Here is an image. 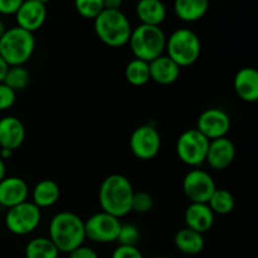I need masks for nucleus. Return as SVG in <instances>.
<instances>
[{"mask_svg":"<svg viewBox=\"0 0 258 258\" xmlns=\"http://www.w3.org/2000/svg\"><path fill=\"white\" fill-rule=\"evenodd\" d=\"M135 190L133 184L121 174H111L101 183L98 202L102 212L122 218L131 212V201Z\"/></svg>","mask_w":258,"mask_h":258,"instance_id":"f257e3e1","label":"nucleus"},{"mask_svg":"<svg viewBox=\"0 0 258 258\" xmlns=\"http://www.w3.org/2000/svg\"><path fill=\"white\" fill-rule=\"evenodd\" d=\"M48 238L59 253H70L86 241L85 221L73 212H59L50 219Z\"/></svg>","mask_w":258,"mask_h":258,"instance_id":"f03ea898","label":"nucleus"},{"mask_svg":"<svg viewBox=\"0 0 258 258\" xmlns=\"http://www.w3.org/2000/svg\"><path fill=\"white\" fill-rule=\"evenodd\" d=\"M93 28L98 39L111 48H120L127 44L133 30L130 20L121 9H103L93 20Z\"/></svg>","mask_w":258,"mask_h":258,"instance_id":"7ed1b4c3","label":"nucleus"},{"mask_svg":"<svg viewBox=\"0 0 258 258\" xmlns=\"http://www.w3.org/2000/svg\"><path fill=\"white\" fill-rule=\"evenodd\" d=\"M34 34L19 27L8 28L0 38V57L9 67L24 66L34 54Z\"/></svg>","mask_w":258,"mask_h":258,"instance_id":"20e7f679","label":"nucleus"},{"mask_svg":"<svg viewBox=\"0 0 258 258\" xmlns=\"http://www.w3.org/2000/svg\"><path fill=\"white\" fill-rule=\"evenodd\" d=\"M127 44L134 57L149 63L164 54L166 35L160 27L139 24L131 30Z\"/></svg>","mask_w":258,"mask_h":258,"instance_id":"39448f33","label":"nucleus"},{"mask_svg":"<svg viewBox=\"0 0 258 258\" xmlns=\"http://www.w3.org/2000/svg\"><path fill=\"white\" fill-rule=\"evenodd\" d=\"M165 52L166 55L180 68L189 67L201 57V39L194 30L179 28L166 38Z\"/></svg>","mask_w":258,"mask_h":258,"instance_id":"423d86ee","label":"nucleus"},{"mask_svg":"<svg viewBox=\"0 0 258 258\" xmlns=\"http://www.w3.org/2000/svg\"><path fill=\"white\" fill-rule=\"evenodd\" d=\"M209 140L197 128L185 130L176 141V155L181 163L191 168H199L206 163Z\"/></svg>","mask_w":258,"mask_h":258,"instance_id":"0eeeda50","label":"nucleus"},{"mask_svg":"<svg viewBox=\"0 0 258 258\" xmlns=\"http://www.w3.org/2000/svg\"><path fill=\"white\" fill-rule=\"evenodd\" d=\"M42 222V211L32 202H24L22 204L7 209L5 226L10 233L15 236H27L33 233Z\"/></svg>","mask_w":258,"mask_h":258,"instance_id":"6e6552de","label":"nucleus"},{"mask_svg":"<svg viewBox=\"0 0 258 258\" xmlns=\"http://www.w3.org/2000/svg\"><path fill=\"white\" fill-rule=\"evenodd\" d=\"M120 228V219L105 212H98L85 221L86 239H90L95 243L103 244L116 242Z\"/></svg>","mask_w":258,"mask_h":258,"instance_id":"1a4fd4ad","label":"nucleus"},{"mask_svg":"<svg viewBox=\"0 0 258 258\" xmlns=\"http://www.w3.org/2000/svg\"><path fill=\"white\" fill-rule=\"evenodd\" d=\"M161 138L158 128L146 123L136 127L130 136V150L140 160H151L159 154Z\"/></svg>","mask_w":258,"mask_h":258,"instance_id":"9d476101","label":"nucleus"},{"mask_svg":"<svg viewBox=\"0 0 258 258\" xmlns=\"http://www.w3.org/2000/svg\"><path fill=\"white\" fill-rule=\"evenodd\" d=\"M216 189L213 176L199 168L188 171L183 179V191L190 203H208Z\"/></svg>","mask_w":258,"mask_h":258,"instance_id":"9b49d317","label":"nucleus"},{"mask_svg":"<svg viewBox=\"0 0 258 258\" xmlns=\"http://www.w3.org/2000/svg\"><path fill=\"white\" fill-rule=\"evenodd\" d=\"M231 128V117L222 108H208L199 115L197 130L209 141L226 138Z\"/></svg>","mask_w":258,"mask_h":258,"instance_id":"f8f14e48","label":"nucleus"},{"mask_svg":"<svg viewBox=\"0 0 258 258\" xmlns=\"http://www.w3.org/2000/svg\"><path fill=\"white\" fill-rule=\"evenodd\" d=\"M14 15L17 27L34 34L47 20V5L37 0H24Z\"/></svg>","mask_w":258,"mask_h":258,"instance_id":"ddd939ff","label":"nucleus"},{"mask_svg":"<svg viewBox=\"0 0 258 258\" xmlns=\"http://www.w3.org/2000/svg\"><path fill=\"white\" fill-rule=\"evenodd\" d=\"M29 186L24 179L19 176H5L0 181V207L10 209L27 202Z\"/></svg>","mask_w":258,"mask_h":258,"instance_id":"4468645a","label":"nucleus"},{"mask_svg":"<svg viewBox=\"0 0 258 258\" xmlns=\"http://www.w3.org/2000/svg\"><path fill=\"white\" fill-rule=\"evenodd\" d=\"M236 158V146L228 138L216 139L209 141L206 163L214 170H224L228 168Z\"/></svg>","mask_w":258,"mask_h":258,"instance_id":"2eb2a0df","label":"nucleus"},{"mask_svg":"<svg viewBox=\"0 0 258 258\" xmlns=\"http://www.w3.org/2000/svg\"><path fill=\"white\" fill-rule=\"evenodd\" d=\"M25 126L15 116H5L0 118V146L2 149H9L14 151L24 143Z\"/></svg>","mask_w":258,"mask_h":258,"instance_id":"dca6fc26","label":"nucleus"},{"mask_svg":"<svg viewBox=\"0 0 258 258\" xmlns=\"http://www.w3.org/2000/svg\"><path fill=\"white\" fill-rule=\"evenodd\" d=\"M233 88L242 101L248 103L256 102L258 100V72L256 68H241L234 76Z\"/></svg>","mask_w":258,"mask_h":258,"instance_id":"f3484780","label":"nucleus"},{"mask_svg":"<svg viewBox=\"0 0 258 258\" xmlns=\"http://www.w3.org/2000/svg\"><path fill=\"white\" fill-rule=\"evenodd\" d=\"M214 216L207 203H190L184 213V221L188 228L204 234L213 227Z\"/></svg>","mask_w":258,"mask_h":258,"instance_id":"a211bd4d","label":"nucleus"},{"mask_svg":"<svg viewBox=\"0 0 258 258\" xmlns=\"http://www.w3.org/2000/svg\"><path fill=\"white\" fill-rule=\"evenodd\" d=\"M150 81L159 85H173L180 76V67L170 59L166 54L160 55L156 59L149 62Z\"/></svg>","mask_w":258,"mask_h":258,"instance_id":"6ab92c4d","label":"nucleus"},{"mask_svg":"<svg viewBox=\"0 0 258 258\" xmlns=\"http://www.w3.org/2000/svg\"><path fill=\"white\" fill-rule=\"evenodd\" d=\"M135 13L140 24L160 27L166 19L168 10L161 0H139L136 3Z\"/></svg>","mask_w":258,"mask_h":258,"instance_id":"aec40b11","label":"nucleus"},{"mask_svg":"<svg viewBox=\"0 0 258 258\" xmlns=\"http://www.w3.org/2000/svg\"><path fill=\"white\" fill-rule=\"evenodd\" d=\"M60 197L59 185L52 179H43L38 181L32 190V203L39 209L53 207Z\"/></svg>","mask_w":258,"mask_h":258,"instance_id":"412c9836","label":"nucleus"},{"mask_svg":"<svg viewBox=\"0 0 258 258\" xmlns=\"http://www.w3.org/2000/svg\"><path fill=\"white\" fill-rule=\"evenodd\" d=\"M173 8L181 22L194 23L208 13L209 0H174Z\"/></svg>","mask_w":258,"mask_h":258,"instance_id":"4be33fe9","label":"nucleus"},{"mask_svg":"<svg viewBox=\"0 0 258 258\" xmlns=\"http://www.w3.org/2000/svg\"><path fill=\"white\" fill-rule=\"evenodd\" d=\"M174 244L181 253L194 256L203 251L204 237L203 234L198 233L188 227H184V228L179 229L174 236Z\"/></svg>","mask_w":258,"mask_h":258,"instance_id":"5701e85b","label":"nucleus"},{"mask_svg":"<svg viewBox=\"0 0 258 258\" xmlns=\"http://www.w3.org/2000/svg\"><path fill=\"white\" fill-rule=\"evenodd\" d=\"M59 251L48 237H35L25 246V258H58Z\"/></svg>","mask_w":258,"mask_h":258,"instance_id":"b1692460","label":"nucleus"},{"mask_svg":"<svg viewBox=\"0 0 258 258\" xmlns=\"http://www.w3.org/2000/svg\"><path fill=\"white\" fill-rule=\"evenodd\" d=\"M125 77L130 85L135 87L145 86L150 81V70H149V63L145 60L134 58L133 60L127 63L125 68Z\"/></svg>","mask_w":258,"mask_h":258,"instance_id":"393cba45","label":"nucleus"},{"mask_svg":"<svg viewBox=\"0 0 258 258\" xmlns=\"http://www.w3.org/2000/svg\"><path fill=\"white\" fill-rule=\"evenodd\" d=\"M207 204H208L209 208L212 209L214 214L227 216L234 209L236 201H234L233 194L229 190L223 188H217Z\"/></svg>","mask_w":258,"mask_h":258,"instance_id":"a878e982","label":"nucleus"},{"mask_svg":"<svg viewBox=\"0 0 258 258\" xmlns=\"http://www.w3.org/2000/svg\"><path fill=\"white\" fill-rule=\"evenodd\" d=\"M30 75L24 66H12L5 75L4 83L14 92L25 90L29 85Z\"/></svg>","mask_w":258,"mask_h":258,"instance_id":"bb28decb","label":"nucleus"},{"mask_svg":"<svg viewBox=\"0 0 258 258\" xmlns=\"http://www.w3.org/2000/svg\"><path fill=\"white\" fill-rule=\"evenodd\" d=\"M73 4L78 14L85 19L95 20L105 9L102 0H73Z\"/></svg>","mask_w":258,"mask_h":258,"instance_id":"cd10ccee","label":"nucleus"},{"mask_svg":"<svg viewBox=\"0 0 258 258\" xmlns=\"http://www.w3.org/2000/svg\"><path fill=\"white\" fill-rule=\"evenodd\" d=\"M154 199L146 191H135L131 201V212L138 214H146L153 209Z\"/></svg>","mask_w":258,"mask_h":258,"instance_id":"c85d7f7f","label":"nucleus"},{"mask_svg":"<svg viewBox=\"0 0 258 258\" xmlns=\"http://www.w3.org/2000/svg\"><path fill=\"white\" fill-rule=\"evenodd\" d=\"M140 239V231L134 224L121 223L120 232H118L117 242L120 246H136Z\"/></svg>","mask_w":258,"mask_h":258,"instance_id":"c756f323","label":"nucleus"},{"mask_svg":"<svg viewBox=\"0 0 258 258\" xmlns=\"http://www.w3.org/2000/svg\"><path fill=\"white\" fill-rule=\"evenodd\" d=\"M17 92L8 87L4 82L0 83V111H7L14 106Z\"/></svg>","mask_w":258,"mask_h":258,"instance_id":"7c9ffc66","label":"nucleus"},{"mask_svg":"<svg viewBox=\"0 0 258 258\" xmlns=\"http://www.w3.org/2000/svg\"><path fill=\"white\" fill-rule=\"evenodd\" d=\"M111 258H144L143 253L136 246H120L116 247L111 254Z\"/></svg>","mask_w":258,"mask_h":258,"instance_id":"2f4dec72","label":"nucleus"},{"mask_svg":"<svg viewBox=\"0 0 258 258\" xmlns=\"http://www.w3.org/2000/svg\"><path fill=\"white\" fill-rule=\"evenodd\" d=\"M24 0H0V14L14 15Z\"/></svg>","mask_w":258,"mask_h":258,"instance_id":"473e14b6","label":"nucleus"},{"mask_svg":"<svg viewBox=\"0 0 258 258\" xmlns=\"http://www.w3.org/2000/svg\"><path fill=\"white\" fill-rule=\"evenodd\" d=\"M70 258H98L97 252L93 248L87 246H80L76 249H73L72 252H70Z\"/></svg>","mask_w":258,"mask_h":258,"instance_id":"72a5a7b5","label":"nucleus"},{"mask_svg":"<svg viewBox=\"0 0 258 258\" xmlns=\"http://www.w3.org/2000/svg\"><path fill=\"white\" fill-rule=\"evenodd\" d=\"M103 8L110 10H120L122 7L123 0H102Z\"/></svg>","mask_w":258,"mask_h":258,"instance_id":"f704fd0d","label":"nucleus"},{"mask_svg":"<svg viewBox=\"0 0 258 258\" xmlns=\"http://www.w3.org/2000/svg\"><path fill=\"white\" fill-rule=\"evenodd\" d=\"M8 70H9V66L5 63V60L0 57V83L4 82L5 75H7Z\"/></svg>","mask_w":258,"mask_h":258,"instance_id":"c9c22d12","label":"nucleus"},{"mask_svg":"<svg viewBox=\"0 0 258 258\" xmlns=\"http://www.w3.org/2000/svg\"><path fill=\"white\" fill-rule=\"evenodd\" d=\"M12 155L13 151L9 150V149H0V159H3L4 161L12 158Z\"/></svg>","mask_w":258,"mask_h":258,"instance_id":"e433bc0d","label":"nucleus"},{"mask_svg":"<svg viewBox=\"0 0 258 258\" xmlns=\"http://www.w3.org/2000/svg\"><path fill=\"white\" fill-rule=\"evenodd\" d=\"M7 176V165H5V161L3 159H0V181Z\"/></svg>","mask_w":258,"mask_h":258,"instance_id":"4c0bfd02","label":"nucleus"},{"mask_svg":"<svg viewBox=\"0 0 258 258\" xmlns=\"http://www.w3.org/2000/svg\"><path fill=\"white\" fill-rule=\"evenodd\" d=\"M8 28L5 27V24H4V22H3L2 19H0V38L3 37V34H4L5 33V30H7Z\"/></svg>","mask_w":258,"mask_h":258,"instance_id":"58836bf2","label":"nucleus"},{"mask_svg":"<svg viewBox=\"0 0 258 258\" xmlns=\"http://www.w3.org/2000/svg\"><path fill=\"white\" fill-rule=\"evenodd\" d=\"M37 2H39V3H42V4H44V5H47L48 3L50 2V0H37Z\"/></svg>","mask_w":258,"mask_h":258,"instance_id":"ea45409f","label":"nucleus"},{"mask_svg":"<svg viewBox=\"0 0 258 258\" xmlns=\"http://www.w3.org/2000/svg\"><path fill=\"white\" fill-rule=\"evenodd\" d=\"M151 258H165V257H161V256H156V257H151Z\"/></svg>","mask_w":258,"mask_h":258,"instance_id":"a19ab883","label":"nucleus"},{"mask_svg":"<svg viewBox=\"0 0 258 258\" xmlns=\"http://www.w3.org/2000/svg\"><path fill=\"white\" fill-rule=\"evenodd\" d=\"M0 149H2V146H0Z\"/></svg>","mask_w":258,"mask_h":258,"instance_id":"79ce46f5","label":"nucleus"}]
</instances>
